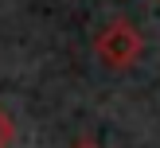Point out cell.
I'll use <instances>...</instances> for the list:
<instances>
[{
  "label": "cell",
  "mask_w": 160,
  "mask_h": 148,
  "mask_svg": "<svg viewBox=\"0 0 160 148\" xmlns=\"http://www.w3.org/2000/svg\"><path fill=\"white\" fill-rule=\"evenodd\" d=\"M94 51H98V59L106 62L109 70H129L133 62L141 59V51H145V39H141V31L133 27L129 20H113L94 39Z\"/></svg>",
  "instance_id": "6da1fadb"
},
{
  "label": "cell",
  "mask_w": 160,
  "mask_h": 148,
  "mask_svg": "<svg viewBox=\"0 0 160 148\" xmlns=\"http://www.w3.org/2000/svg\"><path fill=\"white\" fill-rule=\"evenodd\" d=\"M12 140H16V125H12V117L0 109V148H12Z\"/></svg>",
  "instance_id": "7a4b0ae2"
},
{
  "label": "cell",
  "mask_w": 160,
  "mask_h": 148,
  "mask_svg": "<svg viewBox=\"0 0 160 148\" xmlns=\"http://www.w3.org/2000/svg\"><path fill=\"white\" fill-rule=\"evenodd\" d=\"M78 148H94V144H78Z\"/></svg>",
  "instance_id": "3957f363"
}]
</instances>
